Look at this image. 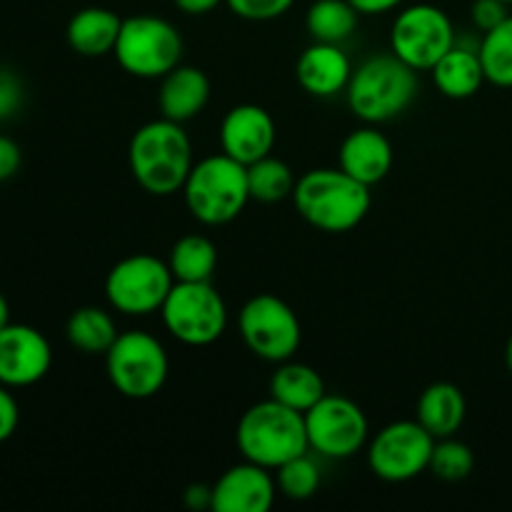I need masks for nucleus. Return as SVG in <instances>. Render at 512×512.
Here are the masks:
<instances>
[{"label": "nucleus", "instance_id": "f257e3e1", "mask_svg": "<svg viewBox=\"0 0 512 512\" xmlns=\"http://www.w3.org/2000/svg\"><path fill=\"white\" fill-rule=\"evenodd\" d=\"M128 165L135 183L150 195L183 190L193 170V145L183 123L158 118L140 125L128 145Z\"/></svg>", "mask_w": 512, "mask_h": 512}, {"label": "nucleus", "instance_id": "f03ea898", "mask_svg": "<svg viewBox=\"0 0 512 512\" xmlns=\"http://www.w3.org/2000/svg\"><path fill=\"white\" fill-rule=\"evenodd\" d=\"M295 208L300 218L323 233H348L370 213V188L343 168H315L300 175L295 185Z\"/></svg>", "mask_w": 512, "mask_h": 512}, {"label": "nucleus", "instance_id": "7ed1b4c3", "mask_svg": "<svg viewBox=\"0 0 512 512\" xmlns=\"http://www.w3.org/2000/svg\"><path fill=\"white\" fill-rule=\"evenodd\" d=\"M418 88V70L390 50L385 55H373L353 70L345 95L355 118L378 125L408 110Z\"/></svg>", "mask_w": 512, "mask_h": 512}, {"label": "nucleus", "instance_id": "20e7f679", "mask_svg": "<svg viewBox=\"0 0 512 512\" xmlns=\"http://www.w3.org/2000/svg\"><path fill=\"white\" fill-rule=\"evenodd\" d=\"M235 443L243 460L278 470L288 460L308 453L305 415L273 398L255 403L238 420Z\"/></svg>", "mask_w": 512, "mask_h": 512}, {"label": "nucleus", "instance_id": "39448f33", "mask_svg": "<svg viewBox=\"0 0 512 512\" xmlns=\"http://www.w3.org/2000/svg\"><path fill=\"white\" fill-rule=\"evenodd\" d=\"M183 195L190 215L198 223L210 228L233 223L250 200L248 165L225 153L203 158L190 170Z\"/></svg>", "mask_w": 512, "mask_h": 512}, {"label": "nucleus", "instance_id": "423d86ee", "mask_svg": "<svg viewBox=\"0 0 512 512\" xmlns=\"http://www.w3.org/2000/svg\"><path fill=\"white\" fill-rule=\"evenodd\" d=\"M108 380L123 398L150 400L165 388L170 360L165 345L145 330H125L105 353Z\"/></svg>", "mask_w": 512, "mask_h": 512}, {"label": "nucleus", "instance_id": "0eeeda50", "mask_svg": "<svg viewBox=\"0 0 512 512\" xmlns=\"http://www.w3.org/2000/svg\"><path fill=\"white\" fill-rule=\"evenodd\" d=\"M113 55L125 73L135 78L160 80L180 65L183 35L170 20L158 15H133L123 18Z\"/></svg>", "mask_w": 512, "mask_h": 512}, {"label": "nucleus", "instance_id": "6e6552de", "mask_svg": "<svg viewBox=\"0 0 512 512\" xmlns=\"http://www.w3.org/2000/svg\"><path fill=\"white\" fill-rule=\"evenodd\" d=\"M160 315L165 330L190 348L213 345L228 328L225 300L210 283H175Z\"/></svg>", "mask_w": 512, "mask_h": 512}, {"label": "nucleus", "instance_id": "1a4fd4ad", "mask_svg": "<svg viewBox=\"0 0 512 512\" xmlns=\"http://www.w3.org/2000/svg\"><path fill=\"white\" fill-rule=\"evenodd\" d=\"M238 328L250 353L268 363L290 360L298 353L300 340H303V328L295 310L278 295L270 293L253 295L240 308Z\"/></svg>", "mask_w": 512, "mask_h": 512}, {"label": "nucleus", "instance_id": "9d476101", "mask_svg": "<svg viewBox=\"0 0 512 512\" xmlns=\"http://www.w3.org/2000/svg\"><path fill=\"white\" fill-rule=\"evenodd\" d=\"M175 285L168 260L150 253H135L118 260L105 278V298L123 315H150L163 308Z\"/></svg>", "mask_w": 512, "mask_h": 512}, {"label": "nucleus", "instance_id": "9b49d317", "mask_svg": "<svg viewBox=\"0 0 512 512\" xmlns=\"http://www.w3.org/2000/svg\"><path fill=\"white\" fill-rule=\"evenodd\" d=\"M455 40L453 20L448 18L443 8L430 3L410 5V8L400 10L395 18L393 28H390V48L413 65L415 70H433L435 63L448 53Z\"/></svg>", "mask_w": 512, "mask_h": 512}, {"label": "nucleus", "instance_id": "f8f14e48", "mask_svg": "<svg viewBox=\"0 0 512 512\" xmlns=\"http://www.w3.org/2000/svg\"><path fill=\"white\" fill-rule=\"evenodd\" d=\"M308 445L323 458L348 460L365 448L370 423L363 408L345 395L325 393L305 413Z\"/></svg>", "mask_w": 512, "mask_h": 512}, {"label": "nucleus", "instance_id": "ddd939ff", "mask_svg": "<svg viewBox=\"0 0 512 512\" xmlns=\"http://www.w3.org/2000/svg\"><path fill=\"white\" fill-rule=\"evenodd\" d=\"M435 438L418 420L390 423L370 440L368 468L385 483H408L430 468Z\"/></svg>", "mask_w": 512, "mask_h": 512}, {"label": "nucleus", "instance_id": "4468645a", "mask_svg": "<svg viewBox=\"0 0 512 512\" xmlns=\"http://www.w3.org/2000/svg\"><path fill=\"white\" fill-rule=\"evenodd\" d=\"M53 365V348L38 328L8 323L0 328V383L28 388L40 383Z\"/></svg>", "mask_w": 512, "mask_h": 512}, {"label": "nucleus", "instance_id": "2eb2a0df", "mask_svg": "<svg viewBox=\"0 0 512 512\" xmlns=\"http://www.w3.org/2000/svg\"><path fill=\"white\" fill-rule=\"evenodd\" d=\"M275 138H278L275 120L263 105H235L225 113L223 123H220V148L225 155L243 165H250L273 153Z\"/></svg>", "mask_w": 512, "mask_h": 512}, {"label": "nucleus", "instance_id": "dca6fc26", "mask_svg": "<svg viewBox=\"0 0 512 512\" xmlns=\"http://www.w3.org/2000/svg\"><path fill=\"white\" fill-rule=\"evenodd\" d=\"M278 483L268 468L250 460L225 470L213 485L215 512H268L273 508Z\"/></svg>", "mask_w": 512, "mask_h": 512}, {"label": "nucleus", "instance_id": "f3484780", "mask_svg": "<svg viewBox=\"0 0 512 512\" xmlns=\"http://www.w3.org/2000/svg\"><path fill=\"white\" fill-rule=\"evenodd\" d=\"M295 78L305 93L315 98H333L348 88L353 78V63L340 45L313 40V45H308L298 58Z\"/></svg>", "mask_w": 512, "mask_h": 512}, {"label": "nucleus", "instance_id": "a211bd4d", "mask_svg": "<svg viewBox=\"0 0 512 512\" xmlns=\"http://www.w3.org/2000/svg\"><path fill=\"white\" fill-rule=\"evenodd\" d=\"M338 158L345 173L373 188L388 178V173L393 170L395 153L390 140L368 123L365 128L353 130L343 140Z\"/></svg>", "mask_w": 512, "mask_h": 512}, {"label": "nucleus", "instance_id": "6ab92c4d", "mask_svg": "<svg viewBox=\"0 0 512 512\" xmlns=\"http://www.w3.org/2000/svg\"><path fill=\"white\" fill-rule=\"evenodd\" d=\"M210 100V78L195 65H178L160 78L158 108L163 118L188 123L198 118Z\"/></svg>", "mask_w": 512, "mask_h": 512}, {"label": "nucleus", "instance_id": "aec40b11", "mask_svg": "<svg viewBox=\"0 0 512 512\" xmlns=\"http://www.w3.org/2000/svg\"><path fill=\"white\" fill-rule=\"evenodd\" d=\"M120 28H123V18L115 10L90 5L68 20L65 38L70 48L83 58H103L115 50Z\"/></svg>", "mask_w": 512, "mask_h": 512}, {"label": "nucleus", "instance_id": "412c9836", "mask_svg": "<svg viewBox=\"0 0 512 512\" xmlns=\"http://www.w3.org/2000/svg\"><path fill=\"white\" fill-rule=\"evenodd\" d=\"M465 415H468V403H465L463 390L453 383L428 385L415 408V420L435 440L458 433L465 423Z\"/></svg>", "mask_w": 512, "mask_h": 512}, {"label": "nucleus", "instance_id": "4be33fe9", "mask_svg": "<svg viewBox=\"0 0 512 512\" xmlns=\"http://www.w3.org/2000/svg\"><path fill=\"white\" fill-rule=\"evenodd\" d=\"M430 73H433V80L440 93L453 100L473 98L485 83V70L483 63H480L478 48L470 50L458 43L435 63Z\"/></svg>", "mask_w": 512, "mask_h": 512}, {"label": "nucleus", "instance_id": "5701e85b", "mask_svg": "<svg viewBox=\"0 0 512 512\" xmlns=\"http://www.w3.org/2000/svg\"><path fill=\"white\" fill-rule=\"evenodd\" d=\"M325 395V380L315 368L305 363H295L293 358L278 363V370L270 378V398L298 413H308Z\"/></svg>", "mask_w": 512, "mask_h": 512}, {"label": "nucleus", "instance_id": "b1692460", "mask_svg": "<svg viewBox=\"0 0 512 512\" xmlns=\"http://www.w3.org/2000/svg\"><path fill=\"white\" fill-rule=\"evenodd\" d=\"M65 335H68V343L80 353L105 355L120 333L108 310L98 305H83L68 318Z\"/></svg>", "mask_w": 512, "mask_h": 512}, {"label": "nucleus", "instance_id": "393cba45", "mask_svg": "<svg viewBox=\"0 0 512 512\" xmlns=\"http://www.w3.org/2000/svg\"><path fill=\"white\" fill-rule=\"evenodd\" d=\"M168 265L175 283H210L218 268V248L205 235H183L170 250Z\"/></svg>", "mask_w": 512, "mask_h": 512}, {"label": "nucleus", "instance_id": "a878e982", "mask_svg": "<svg viewBox=\"0 0 512 512\" xmlns=\"http://www.w3.org/2000/svg\"><path fill=\"white\" fill-rule=\"evenodd\" d=\"M360 13L350 0H315L305 15V28L318 43H345L358 28Z\"/></svg>", "mask_w": 512, "mask_h": 512}, {"label": "nucleus", "instance_id": "bb28decb", "mask_svg": "<svg viewBox=\"0 0 512 512\" xmlns=\"http://www.w3.org/2000/svg\"><path fill=\"white\" fill-rule=\"evenodd\" d=\"M295 185H298V178H295L293 168L285 160L273 158V153L248 165L250 200L268 205L283 203L285 198H293Z\"/></svg>", "mask_w": 512, "mask_h": 512}, {"label": "nucleus", "instance_id": "cd10ccee", "mask_svg": "<svg viewBox=\"0 0 512 512\" xmlns=\"http://www.w3.org/2000/svg\"><path fill=\"white\" fill-rule=\"evenodd\" d=\"M478 55L488 83L512 88V15L483 35Z\"/></svg>", "mask_w": 512, "mask_h": 512}, {"label": "nucleus", "instance_id": "c85d7f7f", "mask_svg": "<svg viewBox=\"0 0 512 512\" xmlns=\"http://www.w3.org/2000/svg\"><path fill=\"white\" fill-rule=\"evenodd\" d=\"M275 473H278L275 475L278 490L295 503L310 500L320 488V465L308 453L283 463Z\"/></svg>", "mask_w": 512, "mask_h": 512}, {"label": "nucleus", "instance_id": "c756f323", "mask_svg": "<svg viewBox=\"0 0 512 512\" xmlns=\"http://www.w3.org/2000/svg\"><path fill=\"white\" fill-rule=\"evenodd\" d=\"M475 468V455L470 450V445L455 440V435L450 438L435 440L433 458H430V473L435 478L445 480V483H460V480L468 478Z\"/></svg>", "mask_w": 512, "mask_h": 512}, {"label": "nucleus", "instance_id": "7c9ffc66", "mask_svg": "<svg viewBox=\"0 0 512 512\" xmlns=\"http://www.w3.org/2000/svg\"><path fill=\"white\" fill-rule=\"evenodd\" d=\"M293 3L295 0H225V5L238 18L253 20V23H265V20L280 18V15H285L293 8Z\"/></svg>", "mask_w": 512, "mask_h": 512}, {"label": "nucleus", "instance_id": "2f4dec72", "mask_svg": "<svg viewBox=\"0 0 512 512\" xmlns=\"http://www.w3.org/2000/svg\"><path fill=\"white\" fill-rule=\"evenodd\" d=\"M470 18H473L475 28L488 33V30L498 28L503 20L510 18L508 3L505 0H475L473 8H470Z\"/></svg>", "mask_w": 512, "mask_h": 512}, {"label": "nucleus", "instance_id": "473e14b6", "mask_svg": "<svg viewBox=\"0 0 512 512\" xmlns=\"http://www.w3.org/2000/svg\"><path fill=\"white\" fill-rule=\"evenodd\" d=\"M18 423H20L18 400L13 398L8 385L0 383V443L13 438V433L18 430Z\"/></svg>", "mask_w": 512, "mask_h": 512}, {"label": "nucleus", "instance_id": "72a5a7b5", "mask_svg": "<svg viewBox=\"0 0 512 512\" xmlns=\"http://www.w3.org/2000/svg\"><path fill=\"white\" fill-rule=\"evenodd\" d=\"M23 103V88L20 80L10 70H0V120L10 118Z\"/></svg>", "mask_w": 512, "mask_h": 512}, {"label": "nucleus", "instance_id": "f704fd0d", "mask_svg": "<svg viewBox=\"0 0 512 512\" xmlns=\"http://www.w3.org/2000/svg\"><path fill=\"white\" fill-rule=\"evenodd\" d=\"M20 160H23L20 145L13 138H8V135H0V183L18 173Z\"/></svg>", "mask_w": 512, "mask_h": 512}, {"label": "nucleus", "instance_id": "c9c22d12", "mask_svg": "<svg viewBox=\"0 0 512 512\" xmlns=\"http://www.w3.org/2000/svg\"><path fill=\"white\" fill-rule=\"evenodd\" d=\"M190 510H213V485L193 483L183 495Z\"/></svg>", "mask_w": 512, "mask_h": 512}, {"label": "nucleus", "instance_id": "e433bc0d", "mask_svg": "<svg viewBox=\"0 0 512 512\" xmlns=\"http://www.w3.org/2000/svg\"><path fill=\"white\" fill-rule=\"evenodd\" d=\"M360 15H380L403 5V0H350Z\"/></svg>", "mask_w": 512, "mask_h": 512}, {"label": "nucleus", "instance_id": "4c0bfd02", "mask_svg": "<svg viewBox=\"0 0 512 512\" xmlns=\"http://www.w3.org/2000/svg\"><path fill=\"white\" fill-rule=\"evenodd\" d=\"M173 3L185 15H205L218 8L220 3H225V0H173Z\"/></svg>", "mask_w": 512, "mask_h": 512}, {"label": "nucleus", "instance_id": "58836bf2", "mask_svg": "<svg viewBox=\"0 0 512 512\" xmlns=\"http://www.w3.org/2000/svg\"><path fill=\"white\" fill-rule=\"evenodd\" d=\"M8 323H10V305H8V298L0 293V328H5Z\"/></svg>", "mask_w": 512, "mask_h": 512}, {"label": "nucleus", "instance_id": "ea45409f", "mask_svg": "<svg viewBox=\"0 0 512 512\" xmlns=\"http://www.w3.org/2000/svg\"><path fill=\"white\" fill-rule=\"evenodd\" d=\"M505 365H508V370H510V375H512V335H510V340H508V348H505Z\"/></svg>", "mask_w": 512, "mask_h": 512}, {"label": "nucleus", "instance_id": "a19ab883", "mask_svg": "<svg viewBox=\"0 0 512 512\" xmlns=\"http://www.w3.org/2000/svg\"><path fill=\"white\" fill-rule=\"evenodd\" d=\"M505 3H508V5H512V0H505Z\"/></svg>", "mask_w": 512, "mask_h": 512}]
</instances>
